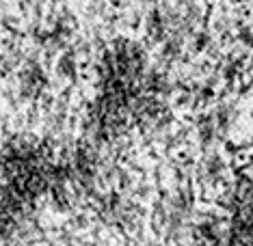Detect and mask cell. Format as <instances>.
<instances>
[{"instance_id":"1","label":"cell","mask_w":253,"mask_h":246,"mask_svg":"<svg viewBox=\"0 0 253 246\" xmlns=\"http://www.w3.org/2000/svg\"><path fill=\"white\" fill-rule=\"evenodd\" d=\"M163 82L149 56L136 43L117 41L97 65L91 121L97 134H122L158 117Z\"/></svg>"},{"instance_id":"2","label":"cell","mask_w":253,"mask_h":246,"mask_svg":"<svg viewBox=\"0 0 253 246\" xmlns=\"http://www.w3.org/2000/svg\"><path fill=\"white\" fill-rule=\"evenodd\" d=\"M210 246H253V186H240L221 208L208 236Z\"/></svg>"}]
</instances>
